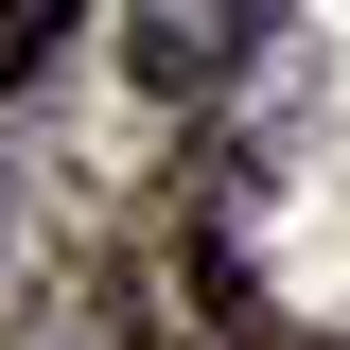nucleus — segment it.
<instances>
[{"mask_svg": "<svg viewBox=\"0 0 350 350\" xmlns=\"http://www.w3.org/2000/svg\"><path fill=\"white\" fill-rule=\"evenodd\" d=\"M140 70H158V88H211V70H228V36H193V18H140Z\"/></svg>", "mask_w": 350, "mask_h": 350, "instance_id": "1", "label": "nucleus"}, {"mask_svg": "<svg viewBox=\"0 0 350 350\" xmlns=\"http://www.w3.org/2000/svg\"><path fill=\"white\" fill-rule=\"evenodd\" d=\"M53 36H70L53 0H0V88H18V70H53Z\"/></svg>", "mask_w": 350, "mask_h": 350, "instance_id": "2", "label": "nucleus"}]
</instances>
